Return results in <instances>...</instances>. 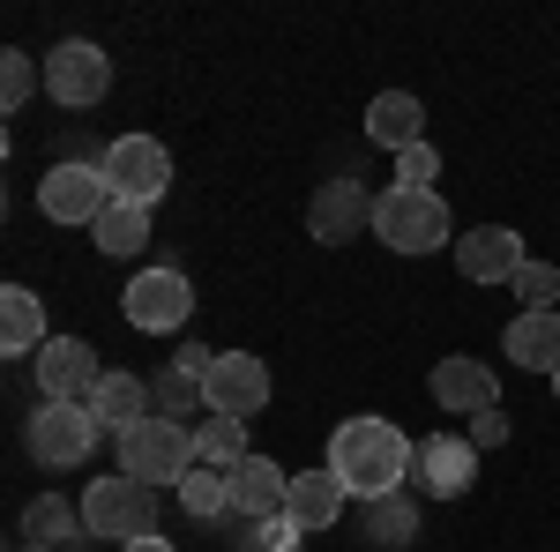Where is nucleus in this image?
I'll return each mask as SVG.
<instances>
[{
  "label": "nucleus",
  "mask_w": 560,
  "mask_h": 552,
  "mask_svg": "<svg viewBox=\"0 0 560 552\" xmlns=\"http://www.w3.org/2000/svg\"><path fill=\"white\" fill-rule=\"evenodd\" d=\"M433 403L456 411V419H478V411H501V374L478 366V359H441L433 366Z\"/></svg>",
  "instance_id": "nucleus-15"
},
{
  "label": "nucleus",
  "mask_w": 560,
  "mask_h": 552,
  "mask_svg": "<svg viewBox=\"0 0 560 552\" xmlns=\"http://www.w3.org/2000/svg\"><path fill=\"white\" fill-rule=\"evenodd\" d=\"M75 538H90V522H83V508H68L60 493H45V501H31V508H23V545L68 552Z\"/></svg>",
  "instance_id": "nucleus-22"
},
{
  "label": "nucleus",
  "mask_w": 560,
  "mask_h": 552,
  "mask_svg": "<svg viewBox=\"0 0 560 552\" xmlns=\"http://www.w3.org/2000/svg\"><path fill=\"white\" fill-rule=\"evenodd\" d=\"M501 441H509V419H501V411H478L471 419V448H501Z\"/></svg>",
  "instance_id": "nucleus-31"
},
{
  "label": "nucleus",
  "mask_w": 560,
  "mask_h": 552,
  "mask_svg": "<svg viewBox=\"0 0 560 552\" xmlns=\"http://www.w3.org/2000/svg\"><path fill=\"white\" fill-rule=\"evenodd\" d=\"M374 239L396 255H433V247H448V202L433 187H382L374 195Z\"/></svg>",
  "instance_id": "nucleus-2"
},
{
  "label": "nucleus",
  "mask_w": 560,
  "mask_h": 552,
  "mask_svg": "<svg viewBox=\"0 0 560 552\" xmlns=\"http://www.w3.org/2000/svg\"><path fill=\"white\" fill-rule=\"evenodd\" d=\"M179 508L195 515V522H210V515H232V485H224V470L195 463L187 478H179Z\"/></svg>",
  "instance_id": "nucleus-26"
},
{
  "label": "nucleus",
  "mask_w": 560,
  "mask_h": 552,
  "mask_svg": "<svg viewBox=\"0 0 560 552\" xmlns=\"http://www.w3.org/2000/svg\"><path fill=\"white\" fill-rule=\"evenodd\" d=\"M553 403H560V366H553Z\"/></svg>",
  "instance_id": "nucleus-33"
},
{
  "label": "nucleus",
  "mask_w": 560,
  "mask_h": 552,
  "mask_svg": "<svg viewBox=\"0 0 560 552\" xmlns=\"http://www.w3.org/2000/svg\"><path fill=\"white\" fill-rule=\"evenodd\" d=\"M97 411L90 403H38V419L23 425V441H31V456H38L45 470H75L90 463V448H97Z\"/></svg>",
  "instance_id": "nucleus-5"
},
{
  "label": "nucleus",
  "mask_w": 560,
  "mask_h": 552,
  "mask_svg": "<svg viewBox=\"0 0 560 552\" xmlns=\"http://www.w3.org/2000/svg\"><path fill=\"white\" fill-rule=\"evenodd\" d=\"M195 470V425H173V419H142L135 433H120V478L135 485H173Z\"/></svg>",
  "instance_id": "nucleus-3"
},
{
  "label": "nucleus",
  "mask_w": 560,
  "mask_h": 552,
  "mask_svg": "<svg viewBox=\"0 0 560 552\" xmlns=\"http://www.w3.org/2000/svg\"><path fill=\"white\" fill-rule=\"evenodd\" d=\"M523 239L509 232V224H478V232H464L456 239V269H464V284H516L523 269Z\"/></svg>",
  "instance_id": "nucleus-13"
},
{
  "label": "nucleus",
  "mask_w": 560,
  "mask_h": 552,
  "mask_svg": "<svg viewBox=\"0 0 560 552\" xmlns=\"http://www.w3.org/2000/svg\"><path fill=\"white\" fill-rule=\"evenodd\" d=\"M516 298H523V314H553L560 269H553V261H523V269H516Z\"/></svg>",
  "instance_id": "nucleus-28"
},
{
  "label": "nucleus",
  "mask_w": 560,
  "mask_h": 552,
  "mask_svg": "<svg viewBox=\"0 0 560 552\" xmlns=\"http://www.w3.org/2000/svg\"><path fill=\"white\" fill-rule=\"evenodd\" d=\"M300 522H292V515H269V522H255V538H247V545L240 552H300Z\"/></svg>",
  "instance_id": "nucleus-30"
},
{
  "label": "nucleus",
  "mask_w": 560,
  "mask_h": 552,
  "mask_svg": "<svg viewBox=\"0 0 560 552\" xmlns=\"http://www.w3.org/2000/svg\"><path fill=\"white\" fill-rule=\"evenodd\" d=\"M345 485L329 478V470H292V493H284V515L300 522V530H329L337 515H345Z\"/></svg>",
  "instance_id": "nucleus-19"
},
{
  "label": "nucleus",
  "mask_w": 560,
  "mask_h": 552,
  "mask_svg": "<svg viewBox=\"0 0 560 552\" xmlns=\"http://www.w3.org/2000/svg\"><path fill=\"white\" fill-rule=\"evenodd\" d=\"M366 538H374V545H411V538H419V501H411V493L366 501Z\"/></svg>",
  "instance_id": "nucleus-25"
},
{
  "label": "nucleus",
  "mask_w": 560,
  "mask_h": 552,
  "mask_svg": "<svg viewBox=\"0 0 560 552\" xmlns=\"http://www.w3.org/2000/svg\"><path fill=\"white\" fill-rule=\"evenodd\" d=\"M38 60L31 52H0V113H23L31 105V90H38Z\"/></svg>",
  "instance_id": "nucleus-27"
},
{
  "label": "nucleus",
  "mask_w": 560,
  "mask_h": 552,
  "mask_svg": "<svg viewBox=\"0 0 560 552\" xmlns=\"http://www.w3.org/2000/svg\"><path fill=\"white\" fill-rule=\"evenodd\" d=\"M255 448H247V419H195V463H210V470H232V463H247Z\"/></svg>",
  "instance_id": "nucleus-24"
},
{
  "label": "nucleus",
  "mask_w": 560,
  "mask_h": 552,
  "mask_svg": "<svg viewBox=\"0 0 560 552\" xmlns=\"http://www.w3.org/2000/svg\"><path fill=\"white\" fill-rule=\"evenodd\" d=\"M419 463V441H404V425L388 419H345L329 433V478L345 485L351 501H382V493H404V478Z\"/></svg>",
  "instance_id": "nucleus-1"
},
{
  "label": "nucleus",
  "mask_w": 560,
  "mask_h": 552,
  "mask_svg": "<svg viewBox=\"0 0 560 552\" xmlns=\"http://www.w3.org/2000/svg\"><path fill=\"white\" fill-rule=\"evenodd\" d=\"M359 224L374 232V195H366L351 172H345V179H322V187H314V202H306V232H314L322 247H345Z\"/></svg>",
  "instance_id": "nucleus-11"
},
{
  "label": "nucleus",
  "mask_w": 560,
  "mask_h": 552,
  "mask_svg": "<svg viewBox=\"0 0 560 552\" xmlns=\"http://www.w3.org/2000/svg\"><path fill=\"white\" fill-rule=\"evenodd\" d=\"M90 411H97V425L120 441V433H135L142 419H158V396H150V381H135V374H105L97 396H90Z\"/></svg>",
  "instance_id": "nucleus-17"
},
{
  "label": "nucleus",
  "mask_w": 560,
  "mask_h": 552,
  "mask_svg": "<svg viewBox=\"0 0 560 552\" xmlns=\"http://www.w3.org/2000/svg\"><path fill=\"white\" fill-rule=\"evenodd\" d=\"M120 552H179L173 538H135V545H120Z\"/></svg>",
  "instance_id": "nucleus-32"
},
{
  "label": "nucleus",
  "mask_w": 560,
  "mask_h": 552,
  "mask_svg": "<svg viewBox=\"0 0 560 552\" xmlns=\"http://www.w3.org/2000/svg\"><path fill=\"white\" fill-rule=\"evenodd\" d=\"M90 239H97V255H105V261H135V255H142V239H150V210L113 202V210L90 224Z\"/></svg>",
  "instance_id": "nucleus-23"
},
{
  "label": "nucleus",
  "mask_w": 560,
  "mask_h": 552,
  "mask_svg": "<svg viewBox=\"0 0 560 552\" xmlns=\"http://www.w3.org/2000/svg\"><path fill=\"white\" fill-rule=\"evenodd\" d=\"M105 179H113V202H135V210H158V195L173 187V157L158 134H120L105 150Z\"/></svg>",
  "instance_id": "nucleus-6"
},
{
  "label": "nucleus",
  "mask_w": 560,
  "mask_h": 552,
  "mask_svg": "<svg viewBox=\"0 0 560 552\" xmlns=\"http://www.w3.org/2000/svg\"><path fill=\"white\" fill-rule=\"evenodd\" d=\"M261 403H269V366L255 351H224L210 374V411L217 419H255Z\"/></svg>",
  "instance_id": "nucleus-14"
},
{
  "label": "nucleus",
  "mask_w": 560,
  "mask_h": 552,
  "mask_svg": "<svg viewBox=\"0 0 560 552\" xmlns=\"http://www.w3.org/2000/svg\"><path fill=\"white\" fill-rule=\"evenodd\" d=\"M120 306H128V329L165 337V329H187V314H195V284H187L179 269H142Z\"/></svg>",
  "instance_id": "nucleus-9"
},
{
  "label": "nucleus",
  "mask_w": 560,
  "mask_h": 552,
  "mask_svg": "<svg viewBox=\"0 0 560 552\" xmlns=\"http://www.w3.org/2000/svg\"><path fill=\"white\" fill-rule=\"evenodd\" d=\"M45 298L31 292V284H8V292H0V351H31V359H38L45 351Z\"/></svg>",
  "instance_id": "nucleus-21"
},
{
  "label": "nucleus",
  "mask_w": 560,
  "mask_h": 552,
  "mask_svg": "<svg viewBox=\"0 0 560 552\" xmlns=\"http://www.w3.org/2000/svg\"><path fill=\"white\" fill-rule=\"evenodd\" d=\"M15 552H52V545H15Z\"/></svg>",
  "instance_id": "nucleus-34"
},
{
  "label": "nucleus",
  "mask_w": 560,
  "mask_h": 552,
  "mask_svg": "<svg viewBox=\"0 0 560 552\" xmlns=\"http://www.w3.org/2000/svg\"><path fill=\"white\" fill-rule=\"evenodd\" d=\"M501 351L516 359L523 374H553L560 366V314H516L509 337H501Z\"/></svg>",
  "instance_id": "nucleus-20"
},
{
  "label": "nucleus",
  "mask_w": 560,
  "mask_h": 552,
  "mask_svg": "<svg viewBox=\"0 0 560 552\" xmlns=\"http://www.w3.org/2000/svg\"><path fill=\"white\" fill-rule=\"evenodd\" d=\"M83 522H90V538L135 545V538H158V501H150V485H135V478H90Z\"/></svg>",
  "instance_id": "nucleus-4"
},
{
  "label": "nucleus",
  "mask_w": 560,
  "mask_h": 552,
  "mask_svg": "<svg viewBox=\"0 0 560 552\" xmlns=\"http://www.w3.org/2000/svg\"><path fill=\"white\" fill-rule=\"evenodd\" d=\"M433 179H441V150H433V142L396 150V187H433Z\"/></svg>",
  "instance_id": "nucleus-29"
},
{
  "label": "nucleus",
  "mask_w": 560,
  "mask_h": 552,
  "mask_svg": "<svg viewBox=\"0 0 560 552\" xmlns=\"http://www.w3.org/2000/svg\"><path fill=\"white\" fill-rule=\"evenodd\" d=\"M366 134H374L382 150H411V142H427V105H419L411 90H382V97L366 105Z\"/></svg>",
  "instance_id": "nucleus-18"
},
{
  "label": "nucleus",
  "mask_w": 560,
  "mask_h": 552,
  "mask_svg": "<svg viewBox=\"0 0 560 552\" xmlns=\"http://www.w3.org/2000/svg\"><path fill=\"white\" fill-rule=\"evenodd\" d=\"M224 485H232V515H247V522H269V515H284L292 470L269 463V456H247V463L224 470Z\"/></svg>",
  "instance_id": "nucleus-16"
},
{
  "label": "nucleus",
  "mask_w": 560,
  "mask_h": 552,
  "mask_svg": "<svg viewBox=\"0 0 560 552\" xmlns=\"http://www.w3.org/2000/svg\"><path fill=\"white\" fill-rule=\"evenodd\" d=\"M411 478L427 485L433 501H464V493H471V478H478L471 433H427V441H419V463H411Z\"/></svg>",
  "instance_id": "nucleus-12"
},
{
  "label": "nucleus",
  "mask_w": 560,
  "mask_h": 552,
  "mask_svg": "<svg viewBox=\"0 0 560 552\" xmlns=\"http://www.w3.org/2000/svg\"><path fill=\"white\" fill-rule=\"evenodd\" d=\"M38 210L52 224H97L113 210V179H105V165H52L38 179Z\"/></svg>",
  "instance_id": "nucleus-8"
},
{
  "label": "nucleus",
  "mask_w": 560,
  "mask_h": 552,
  "mask_svg": "<svg viewBox=\"0 0 560 552\" xmlns=\"http://www.w3.org/2000/svg\"><path fill=\"white\" fill-rule=\"evenodd\" d=\"M31 366H38L45 403H90V396H97V381H105V366H97V351H90L83 337H52Z\"/></svg>",
  "instance_id": "nucleus-10"
},
{
  "label": "nucleus",
  "mask_w": 560,
  "mask_h": 552,
  "mask_svg": "<svg viewBox=\"0 0 560 552\" xmlns=\"http://www.w3.org/2000/svg\"><path fill=\"white\" fill-rule=\"evenodd\" d=\"M105 90H113V60H105V45L90 38H68L45 52V97L52 105H105Z\"/></svg>",
  "instance_id": "nucleus-7"
}]
</instances>
